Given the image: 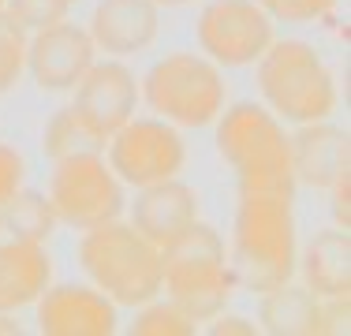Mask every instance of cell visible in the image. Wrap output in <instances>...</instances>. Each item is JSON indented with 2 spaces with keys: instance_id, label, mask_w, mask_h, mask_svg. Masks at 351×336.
I'll use <instances>...</instances> for the list:
<instances>
[{
  "instance_id": "1",
  "label": "cell",
  "mask_w": 351,
  "mask_h": 336,
  "mask_svg": "<svg viewBox=\"0 0 351 336\" xmlns=\"http://www.w3.org/2000/svg\"><path fill=\"white\" fill-rule=\"evenodd\" d=\"M217 154L236 172L239 195L295 198L288 165V128L262 101H236L217 116Z\"/></svg>"
},
{
  "instance_id": "2",
  "label": "cell",
  "mask_w": 351,
  "mask_h": 336,
  "mask_svg": "<svg viewBox=\"0 0 351 336\" xmlns=\"http://www.w3.org/2000/svg\"><path fill=\"white\" fill-rule=\"evenodd\" d=\"M291 202L295 198L239 195L236 221H232V247H228L236 288L262 296V291L295 276L299 228Z\"/></svg>"
},
{
  "instance_id": "3",
  "label": "cell",
  "mask_w": 351,
  "mask_h": 336,
  "mask_svg": "<svg viewBox=\"0 0 351 336\" xmlns=\"http://www.w3.org/2000/svg\"><path fill=\"white\" fill-rule=\"evenodd\" d=\"M254 82L262 105L291 128L332 120L340 105L332 67L303 38H273V45L254 64Z\"/></svg>"
},
{
  "instance_id": "4",
  "label": "cell",
  "mask_w": 351,
  "mask_h": 336,
  "mask_svg": "<svg viewBox=\"0 0 351 336\" xmlns=\"http://www.w3.org/2000/svg\"><path fill=\"white\" fill-rule=\"evenodd\" d=\"M161 296L183 307L195 322H210L236 296L228 243L198 217L161 247Z\"/></svg>"
},
{
  "instance_id": "5",
  "label": "cell",
  "mask_w": 351,
  "mask_h": 336,
  "mask_svg": "<svg viewBox=\"0 0 351 336\" xmlns=\"http://www.w3.org/2000/svg\"><path fill=\"white\" fill-rule=\"evenodd\" d=\"M79 265L86 280L97 291H105L116 307L135 310L161 296V247L149 243L123 217L82 232Z\"/></svg>"
},
{
  "instance_id": "6",
  "label": "cell",
  "mask_w": 351,
  "mask_h": 336,
  "mask_svg": "<svg viewBox=\"0 0 351 336\" xmlns=\"http://www.w3.org/2000/svg\"><path fill=\"white\" fill-rule=\"evenodd\" d=\"M138 97L172 128H210L228 105V82L210 56L165 53L138 79Z\"/></svg>"
},
{
  "instance_id": "7",
  "label": "cell",
  "mask_w": 351,
  "mask_h": 336,
  "mask_svg": "<svg viewBox=\"0 0 351 336\" xmlns=\"http://www.w3.org/2000/svg\"><path fill=\"white\" fill-rule=\"evenodd\" d=\"M45 195L56 209V221L75 232L116 221L128 209V187L108 168L105 154H79V157L53 161Z\"/></svg>"
},
{
  "instance_id": "8",
  "label": "cell",
  "mask_w": 351,
  "mask_h": 336,
  "mask_svg": "<svg viewBox=\"0 0 351 336\" xmlns=\"http://www.w3.org/2000/svg\"><path fill=\"white\" fill-rule=\"evenodd\" d=\"M105 161L120 176L123 187H149V183L172 180L187 165V142L180 128L161 116H131L120 131L108 134Z\"/></svg>"
},
{
  "instance_id": "9",
  "label": "cell",
  "mask_w": 351,
  "mask_h": 336,
  "mask_svg": "<svg viewBox=\"0 0 351 336\" xmlns=\"http://www.w3.org/2000/svg\"><path fill=\"white\" fill-rule=\"evenodd\" d=\"M195 38L217 67H254L277 38V23L258 0H210L198 12Z\"/></svg>"
},
{
  "instance_id": "10",
  "label": "cell",
  "mask_w": 351,
  "mask_h": 336,
  "mask_svg": "<svg viewBox=\"0 0 351 336\" xmlns=\"http://www.w3.org/2000/svg\"><path fill=\"white\" fill-rule=\"evenodd\" d=\"M97 60V49L86 27L71 19H56L41 30H30L27 41V71L45 94H71L90 64Z\"/></svg>"
},
{
  "instance_id": "11",
  "label": "cell",
  "mask_w": 351,
  "mask_h": 336,
  "mask_svg": "<svg viewBox=\"0 0 351 336\" xmlns=\"http://www.w3.org/2000/svg\"><path fill=\"white\" fill-rule=\"evenodd\" d=\"M41 336H112L120 307L94 284H49L34 302Z\"/></svg>"
},
{
  "instance_id": "12",
  "label": "cell",
  "mask_w": 351,
  "mask_h": 336,
  "mask_svg": "<svg viewBox=\"0 0 351 336\" xmlns=\"http://www.w3.org/2000/svg\"><path fill=\"white\" fill-rule=\"evenodd\" d=\"M138 79L123 60L116 56H105V60H94L82 71V79L71 86V105L75 112L86 123H94L97 131L112 134L120 131L131 116L138 112Z\"/></svg>"
},
{
  "instance_id": "13",
  "label": "cell",
  "mask_w": 351,
  "mask_h": 336,
  "mask_svg": "<svg viewBox=\"0 0 351 336\" xmlns=\"http://www.w3.org/2000/svg\"><path fill=\"white\" fill-rule=\"evenodd\" d=\"M288 165L295 187L329 191L344 172H351V139L332 120L299 123L288 131Z\"/></svg>"
},
{
  "instance_id": "14",
  "label": "cell",
  "mask_w": 351,
  "mask_h": 336,
  "mask_svg": "<svg viewBox=\"0 0 351 336\" xmlns=\"http://www.w3.org/2000/svg\"><path fill=\"white\" fill-rule=\"evenodd\" d=\"M86 34L97 53L128 60L146 53L161 34V8L154 0H97Z\"/></svg>"
},
{
  "instance_id": "15",
  "label": "cell",
  "mask_w": 351,
  "mask_h": 336,
  "mask_svg": "<svg viewBox=\"0 0 351 336\" xmlns=\"http://www.w3.org/2000/svg\"><path fill=\"white\" fill-rule=\"evenodd\" d=\"M128 221L146 235L149 243L165 247L169 239H176L187 224H195L202 217V198L191 183H183L180 176L161 183H149V187L135 191V202H128Z\"/></svg>"
},
{
  "instance_id": "16",
  "label": "cell",
  "mask_w": 351,
  "mask_h": 336,
  "mask_svg": "<svg viewBox=\"0 0 351 336\" xmlns=\"http://www.w3.org/2000/svg\"><path fill=\"white\" fill-rule=\"evenodd\" d=\"M53 284V258L45 243L30 239H0V310H19L34 307L38 296Z\"/></svg>"
},
{
  "instance_id": "17",
  "label": "cell",
  "mask_w": 351,
  "mask_h": 336,
  "mask_svg": "<svg viewBox=\"0 0 351 336\" xmlns=\"http://www.w3.org/2000/svg\"><path fill=\"white\" fill-rule=\"evenodd\" d=\"M295 273L317 299H348L351 296V235L348 228H325L299 250Z\"/></svg>"
},
{
  "instance_id": "18",
  "label": "cell",
  "mask_w": 351,
  "mask_h": 336,
  "mask_svg": "<svg viewBox=\"0 0 351 336\" xmlns=\"http://www.w3.org/2000/svg\"><path fill=\"white\" fill-rule=\"evenodd\" d=\"M258 329L273 336H322V299L291 276L258 296Z\"/></svg>"
},
{
  "instance_id": "19",
  "label": "cell",
  "mask_w": 351,
  "mask_h": 336,
  "mask_svg": "<svg viewBox=\"0 0 351 336\" xmlns=\"http://www.w3.org/2000/svg\"><path fill=\"white\" fill-rule=\"evenodd\" d=\"M105 134L86 123L75 105H64L53 112V120L45 123L41 134V149H45L49 161H64V157H79V154H105Z\"/></svg>"
},
{
  "instance_id": "20",
  "label": "cell",
  "mask_w": 351,
  "mask_h": 336,
  "mask_svg": "<svg viewBox=\"0 0 351 336\" xmlns=\"http://www.w3.org/2000/svg\"><path fill=\"white\" fill-rule=\"evenodd\" d=\"M56 228H60L56 209H53V202H49V195H41V191L23 187L19 195L0 209V232L15 235V239L49 243L56 235Z\"/></svg>"
},
{
  "instance_id": "21",
  "label": "cell",
  "mask_w": 351,
  "mask_h": 336,
  "mask_svg": "<svg viewBox=\"0 0 351 336\" xmlns=\"http://www.w3.org/2000/svg\"><path fill=\"white\" fill-rule=\"evenodd\" d=\"M131 336H195L198 322L183 307H176L169 296H154L149 302L135 307V317L128 325Z\"/></svg>"
},
{
  "instance_id": "22",
  "label": "cell",
  "mask_w": 351,
  "mask_h": 336,
  "mask_svg": "<svg viewBox=\"0 0 351 336\" xmlns=\"http://www.w3.org/2000/svg\"><path fill=\"white\" fill-rule=\"evenodd\" d=\"M27 41L30 30L0 8V97L12 94L19 86V79L27 75Z\"/></svg>"
},
{
  "instance_id": "23",
  "label": "cell",
  "mask_w": 351,
  "mask_h": 336,
  "mask_svg": "<svg viewBox=\"0 0 351 336\" xmlns=\"http://www.w3.org/2000/svg\"><path fill=\"white\" fill-rule=\"evenodd\" d=\"M273 23H295V27H311V23L332 19L340 0H258Z\"/></svg>"
},
{
  "instance_id": "24",
  "label": "cell",
  "mask_w": 351,
  "mask_h": 336,
  "mask_svg": "<svg viewBox=\"0 0 351 336\" xmlns=\"http://www.w3.org/2000/svg\"><path fill=\"white\" fill-rule=\"evenodd\" d=\"M4 12L27 30H41L56 19H68L71 4L68 0H4Z\"/></svg>"
},
{
  "instance_id": "25",
  "label": "cell",
  "mask_w": 351,
  "mask_h": 336,
  "mask_svg": "<svg viewBox=\"0 0 351 336\" xmlns=\"http://www.w3.org/2000/svg\"><path fill=\"white\" fill-rule=\"evenodd\" d=\"M27 187V161L12 142H0V209Z\"/></svg>"
},
{
  "instance_id": "26",
  "label": "cell",
  "mask_w": 351,
  "mask_h": 336,
  "mask_svg": "<svg viewBox=\"0 0 351 336\" xmlns=\"http://www.w3.org/2000/svg\"><path fill=\"white\" fill-rule=\"evenodd\" d=\"M258 333V322H250L243 314H217L210 317V336H254Z\"/></svg>"
},
{
  "instance_id": "27",
  "label": "cell",
  "mask_w": 351,
  "mask_h": 336,
  "mask_svg": "<svg viewBox=\"0 0 351 336\" xmlns=\"http://www.w3.org/2000/svg\"><path fill=\"white\" fill-rule=\"evenodd\" d=\"M0 336H23V325L12 310H0Z\"/></svg>"
},
{
  "instance_id": "28",
  "label": "cell",
  "mask_w": 351,
  "mask_h": 336,
  "mask_svg": "<svg viewBox=\"0 0 351 336\" xmlns=\"http://www.w3.org/2000/svg\"><path fill=\"white\" fill-rule=\"evenodd\" d=\"M157 8H187V4H195V0H154Z\"/></svg>"
},
{
  "instance_id": "29",
  "label": "cell",
  "mask_w": 351,
  "mask_h": 336,
  "mask_svg": "<svg viewBox=\"0 0 351 336\" xmlns=\"http://www.w3.org/2000/svg\"><path fill=\"white\" fill-rule=\"evenodd\" d=\"M68 4H71V8H75V4H79V0H68Z\"/></svg>"
},
{
  "instance_id": "30",
  "label": "cell",
  "mask_w": 351,
  "mask_h": 336,
  "mask_svg": "<svg viewBox=\"0 0 351 336\" xmlns=\"http://www.w3.org/2000/svg\"><path fill=\"white\" fill-rule=\"evenodd\" d=\"M0 8H4V0H0Z\"/></svg>"
}]
</instances>
